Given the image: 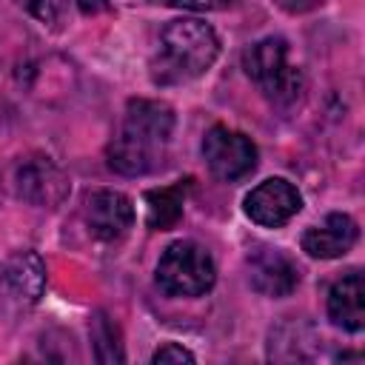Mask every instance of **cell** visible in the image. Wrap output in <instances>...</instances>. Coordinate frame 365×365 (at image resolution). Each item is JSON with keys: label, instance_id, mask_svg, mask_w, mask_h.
Listing matches in <instances>:
<instances>
[{"label": "cell", "instance_id": "cell-1", "mask_svg": "<svg viewBox=\"0 0 365 365\" xmlns=\"http://www.w3.org/2000/svg\"><path fill=\"white\" fill-rule=\"evenodd\" d=\"M174 134V111L160 100H128L123 128L108 143V165L125 177L148 174L163 165Z\"/></svg>", "mask_w": 365, "mask_h": 365}, {"label": "cell", "instance_id": "cell-2", "mask_svg": "<svg viewBox=\"0 0 365 365\" xmlns=\"http://www.w3.org/2000/svg\"><path fill=\"white\" fill-rule=\"evenodd\" d=\"M220 54L214 29L202 20H171L160 34V51L151 63V77L160 86L188 83L205 74Z\"/></svg>", "mask_w": 365, "mask_h": 365}, {"label": "cell", "instance_id": "cell-3", "mask_svg": "<svg viewBox=\"0 0 365 365\" xmlns=\"http://www.w3.org/2000/svg\"><path fill=\"white\" fill-rule=\"evenodd\" d=\"M242 68L274 106H294L302 94V74L288 63V43L282 37H262L248 46Z\"/></svg>", "mask_w": 365, "mask_h": 365}, {"label": "cell", "instance_id": "cell-4", "mask_svg": "<svg viewBox=\"0 0 365 365\" xmlns=\"http://www.w3.org/2000/svg\"><path fill=\"white\" fill-rule=\"evenodd\" d=\"M217 279V268L211 254L191 242H171L157 262V285L171 297H200Z\"/></svg>", "mask_w": 365, "mask_h": 365}, {"label": "cell", "instance_id": "cell-5", "mask_svg": "<svg viewBox=\"0 0 365 365\" xmlns=\"http://www.w3.org/2000/svg\"><path fill=\"white\" fill-rule=\"evenodd\" d=\"M202 157L214 177L240 180L254 171L257 145L242 131H234L228 125H211L202 137Z\"/></svg>", "mask_w": 365, "mask_h": 365}, {"label": "cell", "instance_id": "cell-6", "mask_svg": "<svg viewBox=\"0 0 365 365\" xmlns=\"http://www.w3.org/2000/svg\"><path fill=\"white\" fill-rule=\"evenodd\" d=\"M83 220L88 231L103 242H117L134 225V205L125 194L97 188L83 197Z\"/></svg>", "mask_w": 365, "mask_h": 365}, {"label": "cell", "instance_id": "cell-7", "mask_svg": "<svg viewBox=\"0 0 365 365\" xmlns=\"http://www.w3.org/2000/svg\"><path fill=\"white\" fill-rule=\"evenodd\" d=\"M299 208H302L299 191L288 180H282V177H271V180L259 182L245 197V214L257 225H262V228L285 225Z\"/></svg>", "mask_w": 365, "mask_h": 365}, {"label": "cell", "instance_id": "cell-8", "mask_svg": "<svg viewBox=\"0 0 365 365\" xmlns=\"http://www.w3.org/2000/svg\"><path fill=\"white\" fill-rule=\"evenodd\" d=\"M17 194L40 208H54L66 200L68 194V180L66 174L48 160V157H29L17 165L14 171Z\"/></svg>", "mask_w": 365, "mask_h": 365}, {"label": "cell", "instance_id": "cell-9", "mask_svg": "<svg viewBox=\"0 0 365 365\" xmlns=\"http://www.w3.org/2000/svg\"><path fill=\"white\" fill-rule=\"evenodd\" d=\"M248 279L262 297H288L299 285V268L285 251L259 245L248 254Z\"/></svg>", "mask_w": 365, "mask_h": 365}, {"label": "cell", "instance_id": "cell-10", "mask_svg": "<svg viewBox=\"0 0 365 365\" xmlns=\"http://www.w3.org/2000/svg\"><path fill=\"white\" fill-rule=\"evenodd\" d=\"M0 282L14 302L37 305V299L46 291V262L34 251H17L3 262Z\"/></svg>", "mask_w": 365, "mask_h": 365}, {"label": "cell", "instance_id": "cell-11", "mask_svg": "<svg viewBox=\"0 0 365 365\" xmlns=\"http://www.w3.org/2000/svg\"><path fill=\"white\" fill-rule=\"evenodd\" d=\"M356 237H359L356 222L348 214L334 211L319 225H311L302 234V251L314 259H336L354 248Z\"/></svg>", "mask_w": 365, "mask_h": 365}, {"label": "cell", "instance_id": "cell-12", "mask_svg": "<svg viewBox=\"0 0 365 365\" xmlns=\"http://www.w3.org/2000/svg\"><path fill=\"white\" fill-rule=\"evenodd\" d=\"M328 317L342 331H362L365 325V282L359 271H348L328 291Z\"/></svg>", "mask_w": 365, "mask_h": 365}, {"label": "cell", "instance_id": "cell-13", "mask_svg": "<svg viewBox=\"0 0 365 365\" xmlns=\"http://www.w3.org/2000/svg\"><path fill=\"white\" fill-rule=\"evenodd\" d=\"M188 188H191V177L180 180L174 185H165V188H151L145 194V222H148V228H154V231L174 228L182 217Z\"/></svg>", "mask_w": 365, "mask_h": 365}, {"label": "cell", "instance_id": "cell-14", "mask_svg": "<svg viewBox=\"0 0 365 365\" xmlns=\"http://www.w3.org/2000/svg\"><path fill=\"white\" fill-rule=\"evenodd\" d=\"M88 331H91V345H94L97 362H123V359H125L123 342H120V331H117V325L106 317V311H94Z\"/></svg>", "mask_w": 365, "mask_h": 365}, {"label": "cell", "instance_id": "cell-15", "mask_svg": "<svg viewBox=\"0 0 365 365\" xmlns=\"http://www.w3.org/2000/svg\"><path fill=\"white\" fill-rule=\"evenodd\" d=\"M17 3L40 23H57L66 9V0H17Z\"/></svg>", "mask_w": 365, "mask_h": 365}, {"label": "cell", "instance_id": "cell-16", "mask_svg": "<svg viewBox=\"0 0 365 365\" xmlns=\"http://www.w3.org/2000/svg\"><path fill=\"white\" fill-rule=\"evenodd\" d=\"M151 362H154V365H168V362L182 365V362H194V354H191L188 348L177 345V342H165V345H160V348L151 354Z\"/></svg>", "mask_w": 365, "mask_h": 365}, {"label": "cell", "instance_id": "cell-17", "mask_svg": "<svg viewBox=\"0 0 365 365\" xmlns=\"http://www.w3.org/2000/svg\"><path fill=\"white\" fill-rule=\"evenodd\" d=\"M168 3L188 11H220V9H228L234 0H168Z\"/></svg>", "mask_w": 365, "mask_h": 365}, {"label": "cell", "instance_id": "cell-18", "mask_svg": "<svg viewBox=\"0 0 365 365\" xmlns=\"http://www.w3.org/2000/svg\"><path fill=\"white\" fill-rule=\"evenodd\" d=\"M83 14H100L108 9V0H74Z\"/></svg>", "mask_w": 365, "mask_h": 365}, {"label": "cell", "instance_id": "cell-19", "mask_svg": "<svg viewBox=\"0 0 365 365\" xmlns=\"http://www.w3.org/2000/svg\"><path fill=\"white\" fill-rule=\"evenodd\" d=\"M282 3H288V0H282ZM317 3H322V0H297V3H294V11H302V9H311V6H317Z\"/></svg>", "mask_w": 365, "mask_h": 365}]
</instances>
